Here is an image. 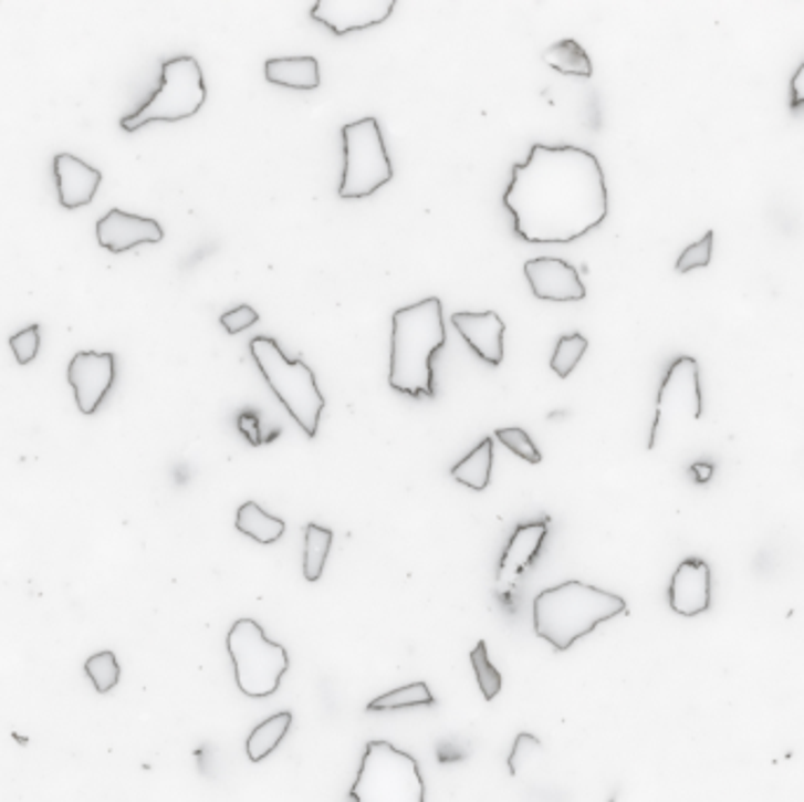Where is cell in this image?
Returning a JSON list of instances; mask_svg holds the SVG:
<instances>
[{"label": "cell", "mask_w": 804, "mask_h": 802, "mask_svg": "<svg viewBox=\"0 0 804 802\" xmlns=\"http://www.w3.org/2000/svg\"><path fill=\"white\" fill-rule=\"evenodd\" d=\"M503 205L522 240L572 242L607 219L603 165L586 148L534 144L528 160L513 167Z\"/></svg>", "instance_id": "cell-1"}, {"label": "cell", "mask_w": 804, "mask_h": 802, "mask_svg": "<svg viewBox=\"0 0 804 802\" xmlns=\"http://www.w3.org/2000/svg\"><path fill=\"white\" fill-rule=\"evenodd\" d=\"M445 346L442 302L428 296L393 313L388 384L413 398H434V356Z\"/></svg>", "instance_id": "cell-2"}, {"label": "cell", "mask_w": 804, "mask_h": 802, "mask_svg": "<svg viewBox=\"0 0 804 802\" xmlns=\"http://www.w3.org/2000/svg\"><path fill=\"white\" fill-rule=\"evenodd\" d=\"M626 601L584 582H565L541 591L532 603L534 633L557 652L576 645L603 622L626 614Z\"/></svg>", "instance_id": "cell-3"}, {"label": "cell", "mask_w": 804, "mask_h": 802, "mask_svg": "<svg viewBox=\"0 0 804 802\" xmlns=\"http://www.w3.org/2000/svg\"><path fill=\"white\" fill-rule=\"evenodd\" d=\"M250 353L267 384L292 415V419L304 428L309 438H315L317 424H321V415L325 409V398L321 388H317L313 369L299 358L290 361L271 337H254L250 342Z\"/></svg>", "instance_id": "cell-4"}, {"label": "cell", "mask_w": 804, "mask_h": 802, "mask_svg": "<svg viewBox=\"0 0 804 802\" xmlns=\"http://www.w3.org/2000/svg\"><path fill=\"white\" fill-rule=\"evenodd\" d=\"M353 802H424L417 760L388 741H369L351 787Z\"/></svg>", "instance_id": "cell-5"}, {"label": "cell", "mask_w": 804, "mask_h": 802, "mask_svg": "<svg viewBox=\"0 0 804 802\" xmlns=\"http://www.w3.org/2000/svg\"><path fill=\"white\" fill-rule=\"evenodd\" d=\"M227 649L233 662L238 689L252 699L271 697L290 668L288 649L269 640L264 628L254 619H238L231 626Z\"/></svg>", "instance_id": "cell-6"}, {"label": "cell", "mask_w": 804, "mask_h": 802, "mask_svg": "<svg viewBox=\"0 0 804 802\" xmlns=\"http://www.w3.org/2000/svg\"><path fill=\"white\" fill-rule=\"evenodd\" d=\"M208 97L202 81V69L196 58H175L163 62L160 85L139 111L121 121L125 133H137L148 123H179L196 116Z\"/></svg>", "instance_id": "cell-7"}, {"label": "cell", "mask_w": 804, "mask_h": 802, "mask_svg": "<svg viewBox=\"0 0 804 802\" xmlns=\"http://www.w3.org/2000/svg\"><path fill=\"white\" fill-rule=\"evenodd\" d=\"M344 137V177L340 196L361 200L377 194L393 179V165L386 154L384 135L377 118H363L342 127Z\"/></svg>", "instance_id": "cell-8"}, {"label": "cell", "mask_w": 804, "mask_h": 802, "mask_svg": "<svg viewBox=\"0 0 804 802\" xmlns=\"http://www.w3.org/2000/svg\"><path fill=\"white\" fill-rule=\"evenodd\" d=\"M701 413H703V398L699 382V363L691 356H680L668 367L657 394V415H654L651 436L647 442L649 450L657 447L659 436L666 426H676L680 421H699Z\"/></svg>", "instance_id": "cell-9"}, {"label": "cell", "mask_w": 804, "mask_h": 802, "mask_svg": "<svg viewBox=\"0 0 804 802\" xmlns=\"http://www.w3.org/2000/svg\"><path fill=\"white\" fill-rule=\"evenodd\" d=\"M69 384L83 415H95L116 382V356L111 351H79L69 363Z\"/></svg>", "instance_id": "cell-10"}, {"label": "cell", "mask_w": 804, "mask_h": 802, "mask_svg": "<svg viewBox=\"0 0 804 802\" xmlns=\"http://www.w3.org/2000/svg\"><path fill=\"white\" fill-rule=\"evenodd\" d=\"M396 0H317L311 20L325 24L334 35L363 31L386 22Z\"/></svg>", "instance_id": "cell-11"}, {"label": "cell", "mask_w": 804, "mask_h": 802, "mask_svg": "<svg viewBox=\"0 0 804 802\" xmlns=\"http://www.w3.org/2000/svg\"><path fill=\"white\" fill-rule=\"evenodd\" d=\"M670 610L680 617H699L713 605V572L701 558L682 561L668 586Z\"/></svg>", "instance_id": "cell-12"}, {"label": "cell", "mask_w": 804, "mask_h": 802, "mask_svg": "<svg viewBox=\"0 0 804 802\" xmlns=\"http://www.w3.org/2000/svg\"><path fill=\"white\" fill-rule=\"evenodd\" d=\"M528 283L539 300L549 302H582L586 300V285L576 269L557 257H539L525 264Z\"/></svg>", "instance_id": "cell-13"}, {"label": "cell", "mask_w": 804, "mask_h": 802, "mask_svg": "<svg viewBox=\"0 0 804 802\" xmlns=\"http://www.w3.org/2000/svg\"><path fill=\"white\" fill-rule=\"evenodd\" d=\"M97 240L100 246L114 254H123L127 250H135L146 242H160L165 238L163 227L152 217L129 215L118 208L106 212L97 221Z\"/></svg>", "instance_id": "cell-14"}, {"label": "cell", "mask_w": 804, "mask_h": 802, "mask_svg": "<svg viewBox=\"0 0 804 802\" xmlns=\"http://www.w3.org/2000/svg\"><path fill=\"white\" fill-rule=\"evenodd\" d=\"M54 181H58V196L66 210H79L95 198L102 173L76 158L73 154H58L52 160Z\"/></svg>", "instance_id": "cell-15"}, {"label": "cell", "mask_w": 804, "mask_h": 802, "mask_svg": "<svg viewBox=\"0 0 804 802\" xmlns=\"http://www.w3.org/2000/svg\"><path fill=\"white\" fill-rule=\"evenodd\" d=\"M549 534V520H539V522H528V525H518L511 542L501 555L499 563V572H497V586L501 591H507L509 586H513L525 570L534 563V558L539 555L541 546L546 542Z\"/></svg>", "instance_id": "cell-16"}, {"label": "cell", "mask_w": 804, "mask_h": 802, "mask_svg": "<svg viewBox=\"0 0 804 802\" xmlns=\"http://www.w3.org/2000/svg\"><path fill=\"white\" fill-rule=\"evenodd\" d=\"M452 325L469 344L478 358H482L488 365H501L503 361V332L507 325L499 319V313L484 311V313H471L461 311L452 315Z\"/></svg>", "instance_id": "cell-17"}, {"label": "cell", "mask_w": 804, "mask_h": 802, "mask_svg": "<svg viewBox=\"0 0 804 802\" xmlns=\"http://www.w3.org/2000/svg\"><path fill=\"white\" fill-rule=\"evenodd\" d=\"M267 81L292 90L321 87V66L315 58H275L267 62Z\"/></svg>", "instance_id": "cell-18"}, {"label": "cell", "mask_w": 804, "mask_h": 802, "mask_svg": "<svg viewBox=\"0 0 804 802\" xmlns=\"http://www.w3.org/2000/svg\"><path fill=\"white\" fill-rule=\"evenodd\" d=\"M492 464H494V440L484 438L455 466L452 478L457 482L466 485V488L482 492V490H488V485H490Z\"/></svg>", "instance_id": "cell-19"}, {"label": "cell", "mask_w": 804, "mask_h": 802, "mask_svg": "<svg viewBox=\"0 0 804 802\" xmlns=\"http://www.w3.org/2000/svg\"><path fill=\"white\" fill-rule=\"evenodd\" d=\"M236 530L259 544H273L285 534V520L267 513L257 501H246L236 513Z\"/></svg>", "instance_id": "cell-20"}, {"label": "cell", "mask_w": 804, "mask_h": 802, "mask_svg": "<svg viewBox=\"0 0 804 802\" xmlns=\"http://www.w3.org/2000/svg\"><path fill=\"white\" fill-rule=\"evenodd\" d=\"M290 725H292V714L288 711L275 714L261 725H257L248 739V758L252 762H261L264 758H269L278 749V743L290 732Z\"/></svg>", "instance_id": "cell-21"}, {"label": "cell", "mask_w": 804, "mask_h": 802, "mask_svg": "<svg viewBox=\"0 0 804 802\" xmlns=\"http://www.w3.org/2000/svg\"><path fill=\"white\" fill-rule=\"evenodd\" d=\"M544 62L560 71L567 73V76H578V79H591L593 76V62L588 58V52L578 45L574 39H565L553 43L546 52H544Z\"/></svg>", "instance_id": "cell-22"}, {"label": "cell", "mask_w": 804, "mask_h": 802, "mask_svg": "<svg viewBox=\"0 0 804 802\" xmlns=\"http://www.w3.org/2000/svg\"><path fill=\"white\" fill-rule=\"evenodd\" d=\"M306 534V546H304V576L306 582H317L323 576L330 546H332V530L321 525H309L304 528Z\"/></svg>", "instance_id": "cell-23"}, {"label": "cell", "mask_w": 804, "mask_h": 802, "mask_svg": "<svg viewBox=\"0 0 804 802\" xmlns=\"http://www.w3.org/2000/svg\"><path fill=\"white\" fill-rule=\"evenodd\" d=\"M431 704H436V699L426 683H409L398 689H390V692L369 701L367 711H398V708L431 706Z\"/></svg>", "instance_id": "cell-24"}, {"label": "cell", "mask_w": 804, "mask_h": 802, "mask_svg": "<svg viewBox=\"0 0 804 802\" xmlns=\"http://www.w3.org/2000/svg\"><path fill=\"white\" fill-rule=\"evenodd\" d=\"M85 674L100 695H108L111 689L121 683V664L116 652L111 649L95 652V655L87 657L85 662Z\"/></svg>", "instance_id": "cell-25"}, {"label": "cell", "mask_w": 804, "mask_h": 802, "mask_svg": "<svg viewBox=\"0 0 804 802\" xmlns=\"http://www.w3.org/2000/svg\"><path fill=\"white\" fill-rule=\"evenodd\" d=\"M586 351H588V340L584 337V334L572 332V334H565V337H560L557 346L553 351V358H551V367L555 375L560 379H567L574 372V367L578 365V361L584 358Z\"/></svg>", "instance_id": "cell-26"}, {"label": "cell", "mask_w": 804, "mask_h": 802, "mask_svg": "<svg viewBox=\"0 0 804 802\" xmlns=\"http://www.w3.org/2000/svg\"><path fill=\"white\" fill-rule=\"evenodd\" d=\"M471 664H473L476 680H478L482 697L488 701L497 699V695L501 692V674L497 670V666L490 662L488 645H484L482 640L471 652Z\"/></svg>", "instance_id": "cell-27"}, {"label": "cell", "mask_w": 804, "mask_h": 802, "mask_svg": "<svg viewBox=\"0 0 804 802\" xmlns=\"http://www.w3.org/2000/svg\"><path fill=\"white\" fill-rule=\"evenodd\" d=\"M713 242H716V233L708 231L701 240L691 242V246L678 257L676 261V271L678 273H689L695 269H706L713 259Z\"/></svg>", "instance_id": "cell-28"}, {"label": "cell", "mask_w": 804, "mask_h": 802, "mask_svg": "<svg viewBox=\"0 0 804 802\" xmlns=\"http://www.w3.org/2000/svg\"><path fill=\"white\" fill-rule=\"evenodd\" d=\"M497 440L501 445H507L511 452H515L518 457H522L530 464H541V452L536 450L534 440L530 438L528 431H522V428L518 426H511V428H499L497 431Z\"/></svg>", "instance_id": "cell-29"}, {"label": "cell", "mask_w": 804, "mask_h": 802, "mask_svg": "<svg viewBox=\"0 0 804 802\" xmlns=\"http://www.w3.org/2000/svg\"><path fill=\"white\" fill-rule=\"evenodd\" d=\"M10 348L14 353V358L20 365H29L35 356H39L41 348V327L31 325L22 332H17L10 337Z\"/></svg>", "instance_id": "cell-30"}, {"label": "cell", "mask_w": 804, "mask_h": 802, "mask_svg": "<svg viewBox=\"0 0 804 802\" xmlns=\"http://www.w3.org/2000/svg\"><path fill=\"white\" fill-rule=\"evenodd\" d=\"M257 321H259V313H257L252 306H238V309H233V311H227V313H223L221 319H219L221 327L227 330L229 334H238V332H242V330H248V327H252Z\"/></svg>", "instance_id": "cell-31"}, {"label": "cell", "mask_w": 804, "mask_h": 802, "mask_svg": "<svg viewBox=\"0 0 804 802\" xmlns=\"http://www.w3.org/2000/svg\"><path fill=\"white\" fill-rule=\"evenodd\" d=\"M539 749H541V741H539L536 737H532V735H528V732L518 735L515 746H513V753H511V758H509V770H511V774L515 777V774H518V770H520V764L525 762V760H528L534 751H539Z\"/></svg>", "instance_id": "cell-32"}, {"label": "cell", "mask_w": 804, "mask_h": 802, "mask_svg": "<svg viewBox=\"0 0 804 802\" xmlns=\"http://www.w3.org/2000/svg\"><path fill=\"white\" fill-rule=\"evenodd\" d=\"M791 108H804V62L800 64V69L793 73L791 79Z\"/></svg>", "instance_id": "cell-33"}, {"label": "cell", "mask_w": 804, "mask_h": 802, "mask_svg": "<svg viewBox=\"0 0 804 802\" xmlns=\"http://www.w3.org/2000/svg\"><path fill=\"white\" fill-rule=\"evenodd\" d=\"M691 473H695V478H697V482H708L710 478H713V473H716V466L713 464H706V461H697L695 466H691Z\"/></svg>", "instance_id": "cell-34"}]
</instances>
